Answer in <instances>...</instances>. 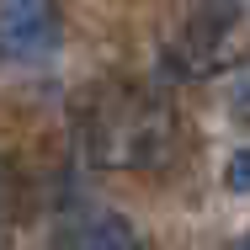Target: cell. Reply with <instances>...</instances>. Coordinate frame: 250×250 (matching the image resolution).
<instances>
[{"label":"cell","mask_w":250,"mask_h":250,"mask_svg":"<svg viewBox=\"0 0 250 250\" xmlns=\"http://www.w3.org/2000/svg\"><path fill=\"white\" fill-rule=\"evenodd\" d=\"M176 139V112L154 96H117L101 112L96 144L112 165H154Z\"/></svg>","instance_id":"obj_1"},{"label":"cell","mask_w":250,"mask_h":250,"mask_svg":"<svg viewBox=\"0 0 250 250\" xmlns=\"http://www.w3.org/2000/svg\"><path fill=\"white\" fill-rule=\"evenodd\" d=\"M240 32H245L240 5H229V0H202V11L181 27V38H176V64H181L187 75H218V69H229V64L245 53Z\"/></svg>","instance_id":"obj_2"},{"label":"cell","mask_w":250,"mask_h":250,"mask_svg":"<svg viewBox=\"0 0 250 250\" xmlns=\"http://www.w3.org/2000/svg\"><path fill=\"white\" fill-rule=\"evenodd\" d=\"M0 48L11 59H48L59 48L53 0H0Z\"/></svg>","instance_id":"obj_3"},{"label":"cell","mask_w":250,"mask_h":250,"mask_svg":"<svg viewBox=\"0 0 250 250\" xmlns=\"http://www.w3.org/2000/svg\"><path fill=\"white\" fill-rule=\"evenodd\" d=\"M64 250H139V229L123 213H85L64 229Z\"/></svg>","instance_id":"obj_4"},{"label":"cell","mask_w":250,"mask_h":250,"mask_svg":"<svg viewBox=\"0 0 250 250\" xmlns=\"http://www.w3.org/2000/svg\"><path fill=\"white\" fill-rule=\"evenodd\" d=\"M224 187L229 192H250V149H234L224 165Z\"/></svg>","instance_id":"obj_5"},{"label":"cell","mask_w":250,"mask_h":250,"mask_svg":"<svg viewBox=\"0 0 250 250\" xmlns=\"http://www.w3.org/2000/svg\"><path fill=\"white\" fill-rule=\"evenodd\" d=\"M11 187H16V181H11V170L0 165V218H5V213H11V202H16V192H11Z\"/></svg>","instance_id":"obj_6"},{"label":"cell","mask_w":250,"mask_h":250,"mask_svg":"<svg viewBox=\"0 0 250 250\" xmlns=\"http://www.w3.org/2000/svg\"><path fill=\"white\" fill-rule=\"evenodd\" d=\"M234 106H240V112H250V85L240 91V101H234Z\"/></svg>","instance_id":"obj_7"},{"label":"cell","mask_w":250,"mask_h":250,"mask_svg":"<svg viewBox=\"0 0 250 250\" xmlns=\"http://www.w3.org/2000/svg\"><path fill=\"white\" fill-rule=\"evenodd\" d=\"M234 250H250V234H240V240H234Z\"/></svg>","instance_id":"obj_8"},{"label":"cell","mask_w":250,"mask_h":250,"mask_svg":"<svg viewBox=\"0 0 250 250\" xmlns=\"http://www.w3.org/2000/svg\"><path fill=\"white\" fill-rule=\"evenodd\" d=\"M192 5H202V0H192Z\"/></svg>","instance_id":"obj_9"}]
</instances>
